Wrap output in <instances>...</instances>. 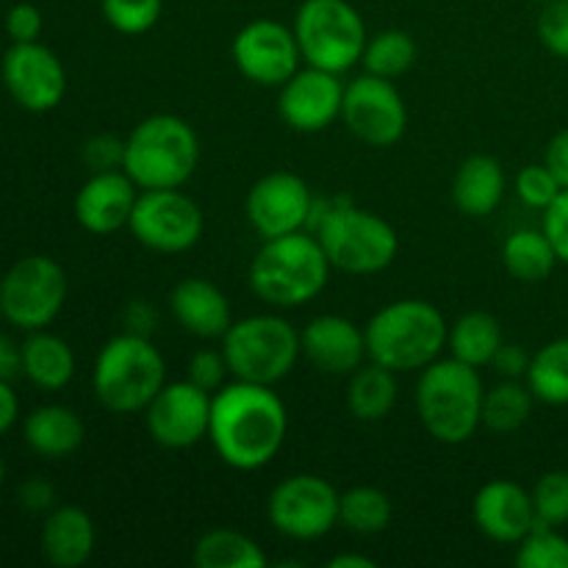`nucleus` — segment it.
Wrapping results in <instances>:
<instances>
[{
    "instance_id": "8",
    "label": "nucleus",
    "mask_w": 568,
    "mask_h": 568,
    "mask_svg": "<svg viewBox=\"0 0 568 568\" xmlns=\"http://www.w3.org/2000/svg\"><path fill=\"white\" fill-rule=\"evenodd\" d=\"M222 355L233 381L275 386L292 375L303 355L300 331L281 314H253L233 320L222 336Z\"/></svg>"
},
{
    "instance_id": "30",
    "label": "nucleus",
    "mask_w": 568,
    "mask_h": 568,
    "mask_svg": "<svg viewBox=\"0 0 568 568\" xmlns=\"http://www.w3.org/2000/svg\"><path fill=\"white\" fill-rule=\"evenodd\" d=\"M192 564L197 568H261L266 566V555L244 532L216 527L197 538Z\"/></svg>"
},
{
    "instance_id": "36",
    "label": "nucleus",
    "mask_w": 568,
    "mask_h": 568,
    "mask_svg": "<svg viewBox=\"0 0 568 568\" xmlns=\"http://www.w3.org/2000/svg\"><path fill=\"white\" fill-rule=\"evenodd\" d=\"M103 20L122 37H142L161 20L164 0H100Z\"/></svg>"
},
{
    "instance_id": "28",
    "label": "nucleus",
    "mask_w": 568,
    "mask_h": 568,
    "mask_svg": "<svg viewBox=\"0 0 568 568\" xmlns=\"http://www.w3.org/2000/svg\"><path fill=\"white\" fill-rule=\"evenodd\" d=\"M503 342V325H499L497 316L486 314V311H469V314L458 316L447 333L449 355L475 366V369L491 366Z\"/></svg>"
},
{
    "instance_id": "51",
    "label": "nucleus",
    "mask_w": 568,
    "mask_h": 568,
    "mask_svg": "<svg viewBox=\"0 0 568 568\" xmlns=\"http://www.w3.org/2000/svg\"><path fill=\"white\" fill-rule=\"evenodd\" d=\"M3 480H6V464L3 458H0V486H3Z\"/></svg>"
},
{
    "instance_id": "3",
    "label": "nucleus",
    "mask_w": 568,
    "mask_h": 568,
    "mask_svg": "<svg viewBox=\"0 0 568 568\" xmlns=\"http://www.w3.org/2000/svg\"><path fill=\"white\" fill-rule=\"evenodd\" d=\"M331 270L320 239L297 231L261 242L250 261V288L272 308H303L325 292Z\"/></svg>"
},
{
    "instance_id": "11",
    "label": "nucleus",
    "mask_w": 568,
    "mask_h": 568,
    "mask_svg": "<svg viewBox=\"0 0 568 568\" xmlns=\"http://www.w3.org/2000/svg\"><path fill=\"white\" fill-rule=\"evenodd\" d=\"M203 209L181 189H144L133 205L128 231L153 253H186L203 239Z\"/></svg>"
},
{
    "instance_id": "34",
    "label": "nucleus",
    "mask_w": 568,
    "mask_h": 568,
    "mask_svg": "<svg viewBox=\"0 0 568 568\" xmlns=\"http://www.w3.org/2000/svg\"><path fill=\"white\" fill-rule=\"evenodd\" d=\"M416 48L414 37L408 31H399V28H386V31L375 33V37L366 39L364 55H361V64L366 72L377 78H388V81H397L399 75L414 67Z\"/></svg>"
},
{
    "instance_id": "45",
    "label": "nucleus",
    "mask_w": 568,
    "mask_h": 568,
    "mask_svg": "<svg viewBox=\"0 0 568 568\" xmlns=\"http://www.w3.org/2000/svg\"><path fill=\"white\" fill-rule=\"evenodd\" d=\"M530 361H532V355L527 353L521 344L503 342V347H499L497 355H494L491 366L499 377H508V381H521V377H527Z\"/></svg>"
},
{
    "instance_id": "53",
    "label": "nucleus",
    "mask_w": 568,
    "mask_h": 568,
    "mask_svg": "<svg viewBox=\"0 0 568 568\" xmlns=\"http://www.w3.org/2000/svg\"><path fill=\"white\" fill-rule=\"evenodd\" d=\"M0 277H3V275H0Z\"/></svg>"
},
{
    "instance_id": "19",
    "label": "nucleus",
    "mask_w": 568,
    "mask_h": 568,
    "mask_svg": "<svg viewBox=\"0 0 568 568\" xmlns=\"http://www.w3.org/2000/svg\"><path fill=\"white\" fill-rule=\"evenodd\" d=\"M471 519L483 536L497 544H519L538 525L532 494L505 477L486 483L475 494Z\"/></svg>"
},
{
    "instance_id": "33",
    "label": "nucleus",
    "mask_w": 568,
    "mask_h": 568,
    "mask_svg": "<svg viewBox=\"0 0 568 568\" xmlns=\"http://www.w3.org/2000/svg\"><path fill=\"white\" fill-rule=\"evenodd\" d=\"M527 386L544 405H568V336L544 344L530 361Z\"/></svg>"
},
{
    "instance_id": "12",
    "label": "nucleus",
    "mask_w": 568,
    "mask_h": 568,
    "mask_svg": "<svg viewBox=\"0 0 568 568\" xmlns=\"http://www.w3.org/2000/svg\"><path fill=\"white\" fill-rule=\"evenodd\" d=\"M342 494L320 475H292L272 488L266 516L275 532L292 541H316L338 525Z\"/></svg>"
},
{
    "instance_id": "32",
    "label": "nucleus",
    "mask_w": 568,
    "mask_h": 568,
    "mask_svg": "<svg viewBox=\"0 0 568 568\" xmlns=\"http://www.w3.org/2000/svg\"><path fill=\"white\" fill-rule=\"evenodd\" d=\"M392 499L375 486H355L338 497V525L355 536H377L392 525Z\"/></svg>"
},
{
    "instance_id": "52",
    "label": "nucleus",
    "mask_w": 568,
    "mask_h": 568,
    "mask_svg": "<svg viewBox=\"0 0 568 568\" xmlns=\"http://www.w3.org/2000/svg\"><path fill=\"white\" fill-rule=\"evenodd\" d=\"M541 3H549V0H541Z\"/></svg>"
},
{
    "instance_id": "2",
    "label": "nucleus",
    "mask_w": 568,
    "mask_h": 568,
    "mask_svg": "<svg viewBox=\"0 0 568 568\" xmlns=\"http://www.w3.org/2000/svg\"><path fill=\"white\" fill-rule=\"evenodd\" d=\"M308 231L320 239L333 270L347 275H377L388 270L399 253V236L381 214L336 197L316 203Z\"/></svg>"
},
{
    "instance_id": "38",
    "label": "nucleus",
    "mask_w": 568,
    "mask_h": 568,
    "mask_svg": "<svg viewBox=\"0 0 568 568\" xmlns=\"http://www.w3.org/2000/svg\"><path fill=\"white\" fill-rule=\"evenodd\" d=\"M560 192H564V186H560L558 178L549 172L547 164H527L521 166L519 175H516V197H519L527 209L547 211L549 205L558 200Z\"/></svg>"
},
{
    "instance_id": "6",
    "label": "nucleus",
    "mask_w": 568,
    "mask_h": 568,
    "mask_svg": "<svg viewBox=\"0 0 568 568\" xmlns=\"http://www.w3.org/2000/svg\"><path fill=\"white\" fill-rule=\"evenodd\" d=\"M166 383L164 355L148 336L120 333L94 358L92 388L109 414H144Z\"/></svg>"
},
{
    "instance_id": "7",
    "label": "nucleus",
    "mask_w": 568,
    "mask_h": 568,
    "mask_svg": "<svg viewBox=\"0 0 568 568\" xmlns=\"http://www.w3.org/2000/svg\"><path fill=\"white\" fill-rule=\"evenodd\" d=\"M200 164V139L186 120L175 114L144 116L125 139V172L139 192L181 189Z\"/></svg>"
},
{
    "instance_id": "5",
    "label": "nucleus",
    "mask_w": 568,
    "mask_h": 568,
    "mask_svg": "<svg viewBox=\"0 0 568 568\" xmlns=\"http://www.w3.org/2000/svg\"><path fill=\"white\" fill-rule=\"evenodd\" d=\"M483 388L480 369L458 358H438L425 366L416 386V410L436 442L458 447L469 442L483 427Z\"/></svg>"
},
{
    "instance_id": "47",
    "label": "nucleus",
    "mask_w": 568,
    "mask_h": 568,
    "mask_svg": "<svg viewBox=\"0 0 568 568\" xmlns=\"http://www.w3.org/2000/svg\"><path fill=\"white\" fill-rule=\"evenodd\" d=\"M544 164H547L549 172L558 178L560 186L568 189V128L549 139L547 153H544Z\"/></svg>"
},
{
    "instance_id": "1",
    "label": "nucleus",
    "mask_w": 568,
    "mask_h": 568,
    "mask_svg": "<svg viewBox=\"0 0 568 568\" xmlns=\"http://www.w3.org/2000/svg\"><path fill=\"white\" fill-rule=\"evenodd\" d=\"M288 414L272 386L233 381L211 397L209 442L225 466L258 471L286 444Z\"/></svg>"
},
{
    "instance_id": "42",
    "label": "nucleus",
    "mask_w": 568,
    "mask_h": 568,
    "mask_svg": "<svg viewBox=\"0 0 568 568\" xmlns=\"http://www.w3.org/2000/svg\"><path fill=\"white\" fill-rule=\"evenodd\" d=\"M541 231L547 233V239L552 242L560 264H568V189H564V192L558 194V200L544 211Z\"/></svg>"
},
{
    "instance_id": "40",
    "label": "nucleus",
    "mask_w": 568,
    "mask_h": 568,
    "mask_svg": "<svg viewBox=\"0 0 568 568\" xmlns=\"http://www.w3.org/2000/svg\"><path fill=\"white\" fill-rule=\"evenodd\" d=\"M227 375V361L222 355V349H197V353L189 358L186 366V381H192L194 386H200L203 392L216 394L222 386H225Z\"/></svg>"
},
{
    "instance_id": "4",
    "label": "nucleus",
    "mask_w": 568,
    "mask_h": 568,
    "mask_svg": "<svg viewBox=\"0 0 568 568\" xmlns=\"http://www.w3.org/2000/svg\"><path fill=\"white\" fill-rule=\"evenodd\" d=\"M369 361L392 372H419L442 358L449 325L427 300H394L364 327Z\"/></svg>"
},
{
    "instance_id": "16",
    "label": "nucleus",
    "mask_w": 568,
    "mask_h": 568,
    "mask_svg": "<svg viewBox=\"0 0 568 568\" xmlns=\"http://www.w3.org/2000/svg\"><path fill=\"white\" fill-rule=\"evenodd\" d=\"M314 205L316 200L303 178L294 172H270L250 186L244 214L264 242L305 231L311 225Z\"/></svg>"
},
{
    "instance_id": "10",
    "label": "nucleus",
    "mask_w": 568,
    "mask_h": 568,
    "mask_svg": "<svg viewBox=\"0 0 568 568\" xmlns=\"http://www.w3.org/2000/svg\"><path fill=\"white\" fill-rule=\"evenodd\" d=\"M67 303V272L48 255H26L0 277V316L33 333L53 325Z\"/></svg>"
},
{
    "instance_id": "20",
    "label": "nucleus",
    "mask_w": 568,
    "mask_h": 568,
    "mask_svg": "<svg viewBox=\"0 0 568 568\" xmlns=\"http://www.w3.org/2000/svg\"><path fill=\"white\" fill-rule=\"evenodd\" d=\"M300 349L303 358L325 375H353L369 358L366 333L342 314L314 316L300 331Z\"/></svg>"
},
{
    "instance_id": "44",
    "label": "nucleus",
    "mask_w": 568,
    "mask_h": 568,
    "mask_svg": "<svg viewBox=\"0 0 568 568\" xmlns=\"http://www.w3.org/2000/svg\"><path fill=\"white\" fill-rule=\"evenodd\" d=\"M17 503L26 510H31V514L48 516L55 508V503H59V494H55V486L48 477H28L17 488Z\"/></svg>"
},
{
    "instance_id": "48",
    "label": "nucleus",
    "mask_w": 568,
    "mask_h": 568,
    "mask_svg": "<svg viewBox=\"0 0 568 568\" xmlns=\"http://www.w3.org/2000/svg\"><path fill=\"white\" fill-rule=\"evenodd\" d=\"M20 372H22L20 344H14L9 336L0 333V381H14Z\"/></svg>"
},
{
    "instance_id": "15",
    "label": "nucleus",
    "mask_w": 568,
    "mask_h": 568,
    "mask_svg": "<svg viewBox=\"0 0 568 568\" xmlns=\"http://www.w3.org/2000/svg\"><path fill=\"white\" fill-rule=\"evenodd\" d=\"M6 92L20 109L48 114L64 100L67 70L59 55L42 42H11L0 64Z\"/></svg>"
},
{
    "instance_id": "24",
    "label": "nucleus",
    "mask_w": 568,
    "mask_h": 568,
    "mask_svg": "<svg viewBox=\"0 0 568 568\" xmlns=\"http://www.w3.org/2000/svg\"><path fill=\"white\" fill-rule=\"evenodd\" d=\"M505 170L494 155L477 153L460 161L453 178V203L469 220H483L499 209L505 197Z\"/></svg>"
},
{
    "instance_id": "23",
    "label": "nucleus",
    "mask_w": 568,
    "mask_h": 568,
    "mask_svg": "<svg viewBox=\"0 0 568 568\" xmlns=\"http://www.w3.org/2000/svg\"><path fill=\"white\" fill-rule=\"evenodd\" d=\"M94 521L78 505H55L42 525V555L55 568H81L94 552Z\"/></svg>"
},
{
    "instance_id": "35",
    "label": "nucleus",
    "mask_w": 568,
    "mask_h": 568,
    "mask_svg": "<svg viewBox=\"0 0 568 568\" xmlns=\"http://www.w3.org/2000/svg\"><path fill=\"white\" fill-rule=\"evenodd\" d=\"M516 547L519 568H568V538L558 527L536 525Z\"/></svg>"
},
{
    "instance_id": "49",
    "label": "nucleus",
    "mask_w": 568,
    "mask_h": 568,
    "mask_svg": "<svg viewBox=\"0 0 568 568\" xmlns=\"http://www.w3.org/2000/svg\"><path fill=\"white\" fill-rule=\"evenodd\" d=\"M17 416H20V399L11 388V381H0V436L14 427Z\"/></svg>"
},
{
    "instance_id": "17",
    "label": "nucleus",
    "mask_w": 568,
    "mask_h": 568,
    "mask_svg": "<svg viewBox=\"0 0 568 568\" xmlns=\"http://www.w3.org/2000/svg\"><path fill=\"white\" fill-rule=\"evenodd\" d=\"M211 397L192 381L164 383L153 403L144 408L150 438L164 449H189L209 438Z\"/></svg>"
},
{
    "instance_id": "31",
    "label": "nucleus",
    "mask_w": 568,
    "mask_h": 568,
    "mask_svg": "<svg viewBox=\"0 0 568 568\" xmlns=\"http://www.w3.org/2000/svg\"><path fill=\"white\" fill-rule=\"evenodd\" d=\"M532 405H536V397H532L527 383L503 377L483 397V427L497 433V436L516 433L532 416Z\"/></svg>"
},
{
    "instance_id": "43",
    "label": "nucleus",
    "mask_w": 568,
    "mask_h": 568,
    "mask_svg": "<svg viewBox=\"0 0 568 568\" xmlns=\"http://www.w3.org/2000/svg\"><path fill=\"white\" fill-rule=\"evenodd\" d=\"M42 26V11L33 3H14L6 14V33L11 42H37Z\"/></svg>"
},
{
    "instance_id": "29",
    "label": "nucleus",
    "mask_w": 568,
    "mask_h": 568,
    "mask_svg": "<svg viewBox=\"0 0 568 568\" xmlns=\"http://www.w3.org/2000/svg\"><path fill=\"white\" fill-rule=\"evenodd\" d=\"M503 264L508 270V275L516 277V281L541 283L552 275L560 261L552 242L547 239V233L521 227V231H514L505 239Z\"/></svg>"
},
{
    "instance_id": "27",
    "label": "nucleus",
    "mask_w": 568,
    "mask_h": 568,
    "mask_svg": "<svg viewBox=\"0 0 568 568\" xmlns=\"http://www.w3.org/2000/svg\"><path fill=\"white\" fill-rule=\"evenodd\" d=\"M399 397L397 372L386 366L361 364L349 375L347 383V408L358 422H383L394 410Z\"/></svg>"
},
{
    "instance_id": "13",
    "label": "nucleus",
    "mask_w": 568,
    "mask_h": 568,
    "mask_svg": "<svg viewBox=\"0 0 568 568\" xmlns=\"http://www.w3.org/2000/svg\"><path fill=\"white\" fill-rule=\"evenodd\" d=\"M342 120L358 142L392 148L405 136L408 109L394 81L364 72L344 87Z\"/></svg>"
},
{
    "instance_id": "25",
    "label": "nucleus",
    "mask_w": 568,
    "mask_h": 568,
    "mask_svg": "<svg viewBox=\"0 0 568 568\" xmlns=\"http://www.w3.org/2000/svg\"><path fill=\"white\" fill-rule=\"evenodd\" d=\"M22 438L39 458L59 460L81 449L87 427L81 416L67 405H42L26 416Z\"/></svg>"
},
{
    "instance_id": "46",
    "label": "nucleus",
    "mask_w": 568,
    "mask_h": 568,
    "mask_svg": "<svg viewBox=\"0 0 568 568\" xmlns=\"http://www.w3.org/2000/svg\"><path fill=\"white\" fill-rule=\"evenodd\" d=\"M122 325H125V333L150 338V333H155V327H159V314L148 300H131L122 311Z\"/></svg>"
},
{
    "instance_id": "9",
    "label": "nucleus",
    "mask_w": 568,
    "mask_h": 568,
    "mask_svg": "<svg viewBox=\"0 0 568 568\" xmlns=\"http://www.w3.org/2000/svg\"><path fill=\"white\" fill-rule=\"evenodd\" d=\"M292 28L305 64L336 75L361 64L369 39L364 17L347 0H303Z\"/></svg>"
},
{
    "instance_id": "18",
    "label": "nucleus",
    "mask_w": 568,
    "mask_h": 568,
    "mask_svg": "<svg viewBox=\"0 0 568 568\" xmlns=\"http://www.w3.org/2000/svg\"><path fill=\"white\" fill-rule=\"evenodd\" d=\"M344 83L336 72L305 67L281 87L277 114L292 131L320 133L342 116Z\"/></svg>"
},
{
    "instance_id": "39",
    "label": "nucleus",
    "mask_w": 568,
    "mask_h": 568,
    "mask_svg": "<svg viewBox=\"0 0 568 568\" xmlns=\"http://www.w3.org/2000/svg\"><path fill=\"white\" fill-rule=\"evenodd\" d=\"M538 37L544 48L568 61V0H549L538 17Z\"/></svg>"
},
{
    "instance_id": "22",
    "label": "nucleus",
    "mask_w": 568,
    "mask_h": 568,
    "mask_svg": "<svg viewBox=\"0 0 568 568\" xmlns=\"http://www.w3.org/2000/svg\"><path fill=\"white\" fill-rule=\"evenodd\" d=\"M170 311L189 336L203 342L222 338L233 325L231 300L205 277H183L170 292Z\"/></svg>"
},
{
    "instance_id": "41",
    "label": "nucleus",
    "mask_w": 568,
    "mask_h": 568,
    "mask_svg": "<svg viewBox=\"0 0 568 568\" xmlns=\"http://www.w3.org/2000/svg\"><path fill=\"white\" fill-rule=\"evenodd\" d=\"M81 159L92 172L122 170L125 166V139L114 136V133H98L83 142Z\"/></svg>"
},
{
    "instance_id": "37",
    "label": "nucleus",
    "mask_w": 568,
    "mask_h": 568,
    "mask_svg": "<svg viewBox=\"0 0 568 568\" xmlns=\"http://www.w3.org/2000/svg\"><path fill=\"white\" fill-rule=\"evenodd\" d=\"M538 525L564 527L568 525V471H547L532 488Z\"/></svg>"
},
{
    "instance_id": "21",
    "label": "nucleus",
    "mask_w": 568,
    "mask_h": 568,
    "mask_svg": "<svg viewBox=\"0 0 568 568\" xmlns=\"http://www.w3.org/2000/svg\"><path fill=\"white\" fill-rule=\"evenodd\" d=\"M136 197L139 186L122 170L92 172V178L78 189L72 211L83 231L109 236L128 227Z\"/></svg>"
},
{
    "instance_id": "26",
    "label": "nucleus",
    "mask_w": 568,
    "mask_h": 568,
    "mask_svg": "<svg viewBox=\"0 0 568 568\" xmlns=\"http://www.w3.org/2000/svg\"><path fill=\"white\" fill-rule=\"evenodd\" d=\"M22 375L42 392H61L75 377V353L61 336L48 331L28 333L20 344Z\"/></svg>"
},
{
    "instance_id": "14",
    "label": "nucleus",
    "mask_w": 568,
    "mask_h": 568,
    "mask_svg": "<svg viewBox=\"0 0 568 568\" xmlns=\"http://www.w3.org/2000/svg\"><path fill=\"white\" fill-rule=\"evenodd\" d=\"M231 55L236 70L255 87L281 89L300 70V53L294 28L277 20H253L233 37Z\"/></svg>"
},
{
    "instance_id": "50",
    "label": "nucleus",
    "mask_w": 568,
    "mask_h": 568,
    "mask_svg": "<svg viewBox=\"0 0 568 568\" xmlns=\"http://www.w3.org/2000/svg\"><path fill=\"white\" fill-rule=\"evenodd\" d=\"M331 568H375V560L364 558V555H353V552H344L336 555V558L327 560Z\"/></svg>"
}]
</instances>
